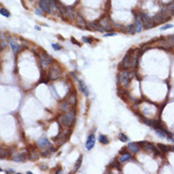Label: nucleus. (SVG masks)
I'll list each match as a JSON object with an SVG mask.
<instances>
[{
    "instance_id": "1",
    "label": "nucleus",
    "mask_w": 174,
    "mask_h": 174,
    "mask_svg": "<svg viewBox=\"0 0 174 174\" xmlns=\"http://www.w3.org/2000/svg\"><path fill=\"white\" fill-rule=\"evenodd\" d=\"M74 120H75V111L74 110L70 111L66 115L61 116V117L59 118V122L61 123V125L64 126V127H67V128L71 127Z\"/></svg>"
},
{
    "instance_id": "2",
    "label": "nucleus",
    "mask_w": 174,
    "mask_h": 174,
    "mask_svg": "<svg viewBox=\"0 0 174 174\" xmlns=\"http://www.w3.org/2000/svg\"><path fill=\"white\" fill-rule=\"evenodd\" d=\"M133 78V73L131 71H124L121 74H120V80L121 83L124 87H129L130 80Z\"/></svg>"
},
{
    "instance_id": "3",
    "label": "nucleus",
    "mask_w": 174,
    "mask_h": 174,
    "mask_svg": "<svg viewBox=\"0 0 174 174\" xmlns=\"http://www.w3.org/2000/svg\"><path fill=\"white\" fill-rule=\"evenodd\" d=\"M139 16H140V19H141V21L143 22V25H144V27H145L146 29H151V28L154 26V23L152 22V19H151L147 13H141L139 14Z\"/></svg>"
},
{
    "instance_id": "4",
    "label": "nucleus",
    "mask_w": 174,
    "mask_h": 174,
    "mask_svg": "<svg viewBox=\"0 0 174 174\" xmlns=\"http://www.w3.org/2000/svg\"><path fill=\"white\" fill-rule=\"evenodd\" d=\"M169 17V15H165V13H164L162 11L160 13H158L156 15H154L151 19H152V22L154 23V25H158V24H161L162 22L167 20V18Z\"/></svg>"
},
{
    "instance_id": "5",
    "label": "nucleus",
    "mask_w": 174,
    "mask_h": 174,
    "mask_svg": "<svg viewBox=\"0 0 174 174\" xmlns=\"http://www.w3.org/2000/svg\"><path fill=\"white\" fill-rule=\"evenodd\" d=\"M40 62H41V65L43 68H46L48 67L51 62H52V58L50 55H49L47 52H42L41 55H40Z\"/></svg>"
},
{
    "instance_id": "6",
    "label": "nucleus",
    "mask_w": 174,
    "mask_h": 174,
    "mask_svg": "<svg viewBox=\"0 0 174 174\" xmlns=\"http://www.w3.org/2000/svg\"><path fill=\"white\" fill-rule=\"evenodd\" d=\"M39 8L46 12V13H50L51 12V4H50V0H40L39 1Z\"/></svg>"
},
{
    "instance_id": "7",
    "label": "nucleus",
    "mask_w": 174,
    "mask_h": 174,
    "mask_svg": "<svg viewBox=\"0 0 174 174\" xmlns=\"http://www.w3.org/2000/svg\"><path fill=\"white\" fill-rule=\"evenodd\" d=\"M132 65H133V63H132V61H131V57L129 56V53H127V54L125 55V57H124V59H123L122 67H123L125 70H129V69L132 68Z\"/></svg>"
},
{
    "instance_id": "8",
    "label": "nucleus",
    "mask_w": 174,
    "mask_h": 174,
    "mask_svg": "<svg viewBox=\"0 0 174 174\" xmlns=\"http://www.w3.org/2000/svg\"><path fill=\"white\" fill-rule=\"evenodd\" d=\"M138 145H140L141 147H143V148L144 149H148V150H153L154 151V153L155 154H159V151H158V149L152 145V144H150V143H147V142H141V143H139Z\"/></svg>"
},
{
    "instance_id": "9",
    "label": "nucleus",
    "mask_w": 174,
    "mask_h": 174,
    "mask_svg": "<svg viewBox=\"0 0 174 174\" xmlns=\"http://www.w3.org/2000/svg\"><path fill=\"white\" fill-rule=\"evenodd\" d=\"M95 145V136H94V133H91L88 139H87V142H86V147L88 150H90Z\"/></svg>"
},
{
    "instance_id": "10",
    "label": "nucleus",
    "mask_w": 174,
    "mask_h": 174,
    "mask_svg": "<svg viewBox=\"0 0 174 174\" xmlns=\"http://www.w3.org/2000/svg\"><path fill=\"white\" fill-rule=\"evenodd\" d=\"M133 27H134V30H135L136 32H140V31H143L144 25H143V22H142L141 19H140V16L135 15V23H134Z\"/></svg>"
},
{
    "instance_id": "11",
    "label": "nucleus",
    "mask_w": 174,
    "mask_h": 174,
    "mask_svg": "<svg viewBox=\"0 0 174 174\" xmlns=\"http://www.w3.org/2000/svg\"><path fill=\"white\" fill-rule=\"evenodd\" d=\"M78 86H79V89L83 92V94H84L85 96H89V89H88L87 85L84 83L83 80H78Z\"/></svg>"
},
{
    "instance_id": "12",
    "label": "nucleus",
    "mask_w": 174,
    "mask_h": 174,
    "mask_svg": "<svg viewBox=\"0 0 174 174\" xmlns=\"http://www.w3.org/2000/svg\"><path fill=\"white\" fill-rule=\"evenodd\" d=\"M100 25H101V26L103 27V29H104L105 31H110L112 30L111 26L109 25L108 19L106 18V17H104V18H102V19L100 20Z\"/></svg>"
},
{
    "instance_id": "13",
    "label": "nucleus",
    "mask_w": 174,
    "mask_h": 174,
    "mask_svg": "<svg viewBox=\"0 0 174 174\" xmlns=\"http://www.w3.org/2000/svg\"><path fill=\"white\" fill-rule=\"evenodd\" d=\"M49 145H50V142H49L47 138H40V139L37 141V146H38V147H40V148L48 147Z\"/></svg>"
},
{
    "instance_id": "14",
    "label": "nucleus",
    "mask_w": 174,
    "mask_h": 174,
    "mask_svg": "<svg viewBox=\"0 0 174 174\" xmlns=\"http://www.w3.org/2000/svg\"><path fill=\"white\" fill-rule=\"evenodd\" d=\"M59 76V71L57 70L56 67H51L50 69V71H49V78L52 79V80H56Z\"/></svg>"
},
{
    "instance_id": "15",
    "label": "nucleus",
    "mask_w": 174,
    "mask_h": 174,
    "mask_svg": "<svg viewBox=\"0 0 174 174\" xmlns=\"http://www.w3.org/2000/svg\"><path fill=\"white\" fill-rule=\"evenodd\" d=\"M89 27H91V29H92V30H94V31H99V32H103V31H105V30L103 29V27H102L101 25L97 24V23L90 22V23H89Z\"/></svg>"
},
{
    "instance_id": "16",
    "label": "nucleus",
    "mask_w": 174,
    "mask_h": 174,
    "mask_svg": "<svg viewBox=\"0 0 174 174\" xmlns=\"http://www.w3.org/2000/svg\"><path fill=\"white\" fill-rule=\"evenodd\" d=\"M128 148H129V150L131 151L132 153H136V152H138L139 149H140L138 144H136V143H129V146H128Z\"/></svg>"
},
{
    "instance_id": "17",
    "label": "nucleus",
    "mask_w": 174,
    "mask_h": 174,
    "mask_svg": "<svg viewBox=\"0 0 174 174\" xmlns=\"http://www.w3.org/2000/svg\"><path fill=\"white\" fill-rule=\"evenodd\" d=\"M58 11H59V13H60V14H61L62 18L66 19V18L68 17V12H67V8L63 7V6H62V5H60V4H58Z\"/></svg>"
},
{
    "instance_id": "18",
    "label": "nucleus",
    "mask_w": 174,
    "mask_h": 174,
    "mask_svg": "<svg viewBox=\"0 0 174 174\" xmlns=\"http://www.w3.org/2000/svg\"><path fill=\"white\" fill-rule=\"evenodd\" d=\"M76 19H77V23H78V25H79L80 27L87 28V23H86L85 19H84V18H83L79 13H77V14H76Z\"/></svg>"
},
{
    "instance_id": "19",
    "label": "nucleus",
    "mask_w": 174,
    "mask_h": 174,
    "mask_svg": "<svg viewBox=\"0 0 174 174\" xmlns=\"http://www.w3.org/2000/svg\"><path fill=\"white\" fill-rule=\"evenodd\" d=\"M10 44H11V47H12V49H13V53H14V54H17V53L19 52V50H20V46H19L17 43H15L14 41H13V40L10 41Z\"/></svg>"
},
{
    "instance_id": "20",
    "label": "nucleus",
    "mask_w": 174,
    "mask_h": 174,
    "mask_svg": "<svg viewBox=\"0 0 174 174\" xmlns=\"http://www.w3.org/2000/svg\"><path fill=\"white\" fill-rule=\"evenodd\" d=\"M25 159H26V154H25V152H21V153H19L18 155H15V156L13 157V160L16 161V162H23V161H25Z\"/></svg>"
},
{
    "instance_id": "21",
    "label": "nucleus",
    "mask_w": 174,
    "mask_h": 174,
    "mask_svg": "<svg viewBox=\"0 0 174 174\" xmlns=\"http://www.w3.org/2000/svg\"><path fill=\"white\" fill-rule=\"evenodd\" d=\"M67 12H68V16L71 20H74L75 19V13H74L73 8L72 7H67Z\"/></svg>"
},
{
    "instance_id": "22",
    "label": "nucleus",
    "mask_w": 174,
    "mask_h": 174,
    "mask_svg": "<svg viewBox=\"0 0 174 174\" xmlns=\"http://www.w3.org/2000/svg\"><path fill=\"white\" fill-rule=\"evenodd\" d=\"M98 140H99V142H100V143L105 144V145L108 144V142H109V141H108V138H107L106 135H104V134H100V135H99Z\"/></svg>"
},
{
    "instance_id": "23",
    "label": "nucleus",
    "mask_w": 174,
    "mask_h": 174,
    "mask_svg": "<svg viewBox=\"0 0 174 174\" xmlns=\"http://www.w3.org/2000/svg\"><path fill=\"white\" fill-rule=\"evenodd\" d=\"M68 102H69L71 105L75 106V105H76V96H75V94H71V95L69 96V98H68Z\"/></svg>"
},
{
    "instance_id": "24",
    "label": "nucleus",
    "mask_w": 174,
    "mask_h": 174,
    "mask_svg": "<svg viewBox=\"0 0 174 174\" xmlns=\"http://www.w3.org/2000/svg\"><path fill=\"white\" fill-rule=\"evenodd\" d=\"M130 157H131V155H130L129 153H125V154H123V155L120 157L119 161H120V162H122V163H124V162L129 161V160L130 159Z\"/></svg>"
},
{
    "instance_id": "25",
    "label": "nucleus",
    "mask_w": 174,
    "mask_h": 174,
    "mask_svg": "<svg viewBox=\"0 0 174 174\" xmlns=\"http://www.w3.org/2000/svg\"><path fill=\"white\" fill-rule=\"evenodd\" d=\"M82 160H83V157H82V155H80L79 158L77 159L75 165H74V170H78L79 169V167L81 166V164H82Z\"/></svg>"
},
{
    "instance_id": "26",
    "label": "nucleus",
    "mask_w": 174,
    "mask_h": 174,
    "mask_svg": "<svg viewBox=\"0 0 174 174\" xmlns=\"http://www.w3.org/2000/svg\"><path fill=\"white\" fill-rule=\"evenodd\" d=\"M6 47H7V40H6L5 35L2 33V35H1V49H5Z\"/></svg>"
},
{
    "instance_id": "27",
    "label": "nucleus",
    "mask_w": 174,
    "mask_h": 174,
    "mask_svg": "<svg viewBox=\"0 0 174 174\" xmlns=\"http://www.w3.org/2000/svg\"><path fill=\"white\" fill-rule=\"evenodd\" d=\"M126 32H128L129 34H133L134 32H136V31H135V30H134V27H133V25H130V26H129V27L126 29Z\"/></svg>"
},
{
    "instance_id": "28",
    "label": "nucleus",
    "mask_w": 174,
    "mask_h": 174,
    "mask_svg": "<svg viewBox=\"0 0 174 174\" xmlns=\"http://www.w3.org/2000/svg\"><path fill=\"white\" fill-rule=\"evenodd\" d=\"M162 47H164V48H165V49H169L170 48V44H169V42L168 41H165V40H163V41H161L160 43H159Z\"/></svg>"
},
{
    "instance_id": "29",
    "label": "nucleus",
    "mask_w": 174,
    "mask_h": 174,
    "mask_svg": "<svg viewBox=\"0 0 174 174\" xmlns=\"http://www.w3.org/2000/svg\"><path fill=\"white\" fill-rule=\"evenodd\" d=\"M51 151H54V149H53V147H50V148H49V149H47L46 151H44V152H42L41 154H42V156H44V157H49V156L50 155V153H51Z\"/></svg>"
},
{
    "instance_id": "30",
    "label": "nucleus",
    "mask_w": 174,
    "mask_h": 174,
    "mask_svg": "<svg viewBox=\"0 0 174 174\" xmlns=\"http://www.w3.org/2000/svg\"><path fill=\"white\" fill-rule=\"evenodd\" d=\"M0 13H1V15L5 16V17H9L10 16V13L6 9H4V8H1V10H0Z\"/></svg>"
},
{
    "instance_id": "31",
    "label": "nucleus",
    "mask_w": 174,
    "mask_h": 174,
    "mask_svg": "<svg viewBox=\"0 0 174 174\" xmlns=\"http://www.w3.org/2000/svg\"><path fill=\"white\" fill-rule=\"evenodd\" d=\"M158 147H159L163 152H166V151L169 150V147H167L166 146H165V145H163V144H158Z\"/></svg>"
},
{
    "instance_id": "32",
    "label": "nucleus",
    "mask_w": 174,
    "mask_h": 174,
    "mask_svg": "<svg viewBox=\"0 0 174 174\" xmlns=\"http://www.w3.org/2000/svg\"><path fill=\"white\" fill-rule=\"evenodd\" d=\"M143 120H144V123L147 124V125H148V126H154L155 125V122H156L154 120H148V119H146V118H144Z\"/></svg>"
},
{
    "instance_id": "33",
    "label": "nucleus",
    "mask_w": 174,
    "mask_h": 174,
    "mask_svg": "<svg viewBox=\"0 0 174 174\" xmlns=\"http://www.w3.org/2000/svg\"><path fill=\"white\" fill-rule=\"evenodd\" d=\"M119 140L122 141V142H127L129 140V138L124 134V133H120L119 134Z\"/></svg>"
},
{
    "instance_id": "34",
    "label": "nucleus",
    "mask_w": 174,
    "mask_h": 174,
    "mask_svg": "<svg viewBox=\"0 0 174 174\" xmlns=\"http://www.w3.org/2000/svg\"><path fill=\"white\" fill-rule=\"evenodd\" d=\"M82 40H83V42H85V43H89V44L92 43V38H90V37L83 36V37H82Z\"/></svg>"
},
{
    "instance_id": "35",
    "label": "nucleus",
    "mask_w": 174,
    "mask_h": 174,
    "mask_svg": "<svg viewBox=\"0 0 174 174\" xmlns=\"http://www.w3.org/2000/svg\"><path fill=\"white\" fill-rule=\"evenodd\" d=\"M167 38H168V42H169L170 46H171V47H174V34L169 35Z\"/></svg>"
},
{
    "instance_id": "36",
    "label": "nucleus",
    "mask_w": 174,
    "mask_h": 174,
    "mask_svg": "<svg viewBox=\"0 0 174 174\" xmlns=\"http://www.w3.org/2000/svg\"><path fill=\"white\" fill-rule=\"evenodd\" d=\"M111 166H113V167H116V168H118L119 170L121 169V165H120V163H119L118 161H114V162L112 163Z\"/></svg>"
},
{
    "instance_id": "37",
    "label": "nucleus",
    "mask_w": 174,
    "mask_h": 174,
    "mask_svg": "<svg viewBox=\"0 0 174 174\" xmlns=\"http://www.w3.org/2000/svg\"><path fill=\"white\" fill-rule=\"evenodd\" d=\"M167 8H168L169 12H171V13H172V14H174V2L170 3V4L167 6Z\"/></svg>"
},
{
    "instance_id": "38",
    "label": "nucleus",
    "mask_w": 174,
    "mask_h": 174,
    "mask_svg": "<svg viewBox=\"0 0 174 174\" xmlns=\"http://www.w3.org/2000/svg\"><path fill=\"white\" fill-rule=\"evenodd\" d=\"M51 46H52V48H53L55 50H60V49H62V47H61L59 44H52Z\"/></svg>"
},
{
    "instance_id": "39",
    "label": "nucleus",
    "mask_w": 174,
    "mask_h": 174,
    "mask_svg": "<svg viewBox=\"0 0 174 174\" xmlns=\"http://www.w3.org/2000/svg\"><path fill=\"white\" fill-rule=\"evenodd\" d=\"M172 27H173V25H172V24H167V25H165V26L162 27V28H161V30H162V31H165V30L170 29V28H172Z\"/></svg>"
},
{
    "instance_id": "40",
    "label": "nucleus",
    "mask_w": 174,
    "mask_h": 174,
    "mask_svg": "<svg viewBox=\"0 0 174 174\" xmlns=\"http://www.w3.org/2000/svg\"><path fill=\"white\" fill-rule=\"evenodd\" d=\"M50 4H51V8L52 9H57V4H56V1L55 0H50Z\"/></svg>"
},
{
    "instance_id": "41",
    "label": "nucleus",
    "mask_w": 174,
    "mask_h": 174,
    "mask_svg": "<svg viewBox=\"0 0 174 174\" xmlns=\"http://www.w3.org/2000/svg\"><path fill=\"white\" fill-rule=\"evenodd\" d=\"M5 156H6V152H5V149L2 147L1 148V159L5 158Z\"/></svg>"
},
{
    "instance_id": "42",
    "label": "nucleus",
    "mask_w": 174,
    "mask_h": 174,
    "mask_svg": "<svg viewBox=\"0 0 174 174\" xmlns=\"http://www.w3.org/2000/svg\"><path fill=\"white\" fill-rule=\"evenodd\" d=\"M40 168L43 169V170H46V169H48V165L46 164H41L40 165Z\"/></svg>"
},
{
    "instance_id": "43",
    "label": "nucleus",
    "mask_w": 174,
    "mask_h": 174,
    "mask_svg": "<svg viewBox=\"0 0 174 174\" xmlns=\"http://www.w3.org/2000/svg\"><path fill=\"white\" fill-rule=\"evenodd\" d=\"M116 34H117V33H116V32H110V33L108 32V33L105 34V36H106V37H107V36H114V35H116Z\"/></svg>"
},
{
    "instance_id": "44",
    "label": "nucleus",
    "mask_w": 174,
    "mask_h": 174,
    "mask_svg": "<svg viewBox=\"0 0 174 174\" xmlns=\"http://www.w3.org/2000/svg\"><path fill=\"white\" fill-rule=\"evenodd\" d=\"M35 13H36V14H38V15H43V13H42L39 9H37V10L35 11Z\"/></svg>"
},
{
    "instance_id": "45",
    "label": "nucleus",
    "mask_w": 174,
    "mask_h": 174,
    "mask_svg": "<svg viewBox=\"0 0 174 174\" xmlns=\"http://www.w3.org/2000/svg\"><path fill=\"white\" fill-rule=\"evenodd\" d=\"M71 41H72V43H73V44H75V45H78V46H80V45H79V43H77V41H76V40H75V39H74L73 37H71Z\"/></svg>"
},
{
    "instance_id": "46",
    "label": "nucleus",
    "mask_w": 174,
    "mask_h": 174,
    "mask_svg": "<svg viewBox=\"0 0 174 174\" xmlns=\"http://www.w3.org/2000/svg\"><path fill=\"white\" fill-rule=\"evenodd\" d=\"M71 76L73 77V79H74V80H76V81H78V79H77V77H76V76H75V75H74V74H73L72 72L71 73Z\"/></svg>"
},
{
    "instance_id": "47",
    "label": "nucleus",
    "mask_w": 174,
    "mask_h": 174,
    "mask_svg": "<svg viewBox=\"0 0 174 174\" xmlns=\"http://www.w3.org/2000/svg\"><path fill=\"white\" fill-rule=\"evenodd\" d=\"M6 172H7V173H14L15 171H13V169H9V170L6 171Z\"/></svg>"
},
{
    "instance_id": "48",
    "label": "nucleus",
    "mask_w": 174,
    "mask_h": 174,
    "mask_svg": "<svg viewBox=\"0 0 174 174\" xmlns=\"http://www.w3.org/2000/svg\"><path fill=\"white\" fill-rule=\"evenodd\" d=\"M35 29H36L37 31H40V28H39V26H35Z\"/></svg>"
},
{
    "instance_id": "49",
    "label": "nucleus",
    "mask_w": 174,
    "mask_h": 174,
    "mask_svg": "<svg viewBox=\"0 0 174 174\" xmlns=\"http://www.w3.org/2000/svg\"><path fill=\"white\" fill-rule=\"evenodd\" d=\"M171 149H172V150L174 151V147H171Z\"/></svg>"
},
{
    "instance_id": "50",
    "label": "nucleus",
    "mask_w": 174,
    "mask_h": 174,
    "mask_svg": "<svg viewBox=\"0 0 174 174\" xmlns=\"http://www.w3.org/2000/svg\"><path fill=\"white\" fill-rule=\"evenodd\" d=\"M30 1H33V0H30Z\"/></svg>"
}]
</instances>
